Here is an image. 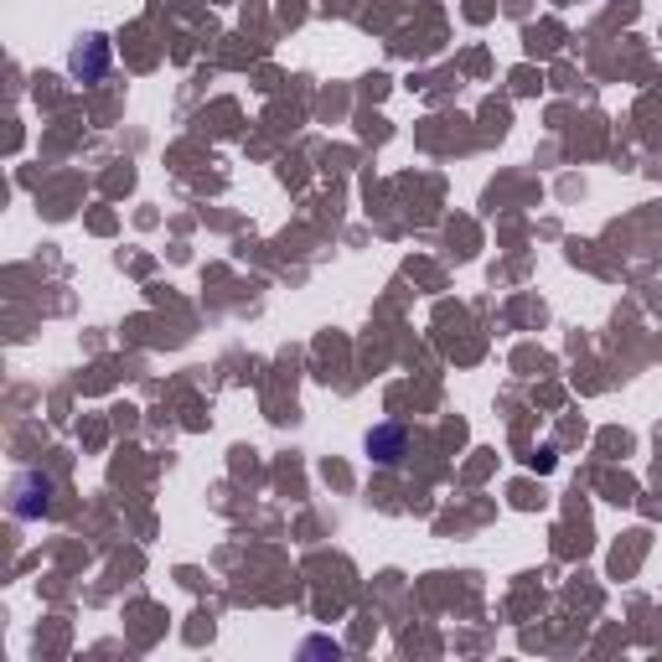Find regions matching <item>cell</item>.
I'll return each mask as SVG.
<instances>
[{"label": "cell", "instance_id": "cell-1", "mask_svg": "<svg viewBox=\"0 0 662 662\" xmlns=\"http://www.w3.org/2000/svg\"><path fill=\"white\" fill-rule=\"evenodd\" d=\"M68 68H73V78H83V83L104 78V68H109V42H104V37H83V42L73 47V57H68Z\"/></svg>", "mask_w": 662, "mask_h": 662}, {"label": "cell", "instance_id": "cell-2", "mask_svg": "<svg viewBox=\"0 0 662 662\" xmlns=\"http://www.w3.org/2000/svg\"><path fill=\"white\" fill-rule=\"evenodd\" d=\"M404 445H409L404 425H378V430L368 435V456H373V461H383V466H394V461L404 456Z\"/></svg>", "mask_w": 662, "mask_h": 662}]
</instances>
